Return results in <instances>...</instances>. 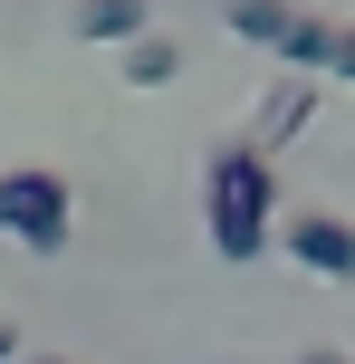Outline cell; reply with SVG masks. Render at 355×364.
Segmentation results:
<instances>
[{
    "instance_id": "obj_1",
    "label": "cell",
    "mask_w": 355,
    "mask_h": 364,
    "mask_svg": "<svg viewBox=\"0 0 355 364\" xmlns=\"http://www.w3.org/2000/svg\"><path fill=\"white\" fill-rule=\"evenodd\" d=\"M202 230L231 269H250L269 250V230H279V164L250 154V144H221L202 164Z\"/></svg>"
},
{
    "instance_id": "obj_2",
    "label": "cell",
    "mask_w": 355,
    "mask_h": 364,
    "mask_svg": "<svg viewBox=\"0 0 355 364\" xmlns=\"http://www.w3.org/2000/svg\"><path fill=\"white\" fill-rule=\"evenodd\" d=\"M68 230H77L68 173H48V164H10V173H0V240H19L29 259H58Z\"/></svg>"
},
{
    "instance_id": "obj_3",
    "label": "cell",
    "mask_w": 355,
    "mask_h": 364,
    "mask_svg": "<svg viewBox=\"0 0 355 364\" xmlns=\"http://www.w3.org/2000/svg\"><path fill=\"white\" fill-rule=\"evenodd\" d=\"M231 38L269 48L288 77H327V48H337V19L298 10V0H231Z\"/></svg>"
},
{
    "instance_id": "obj_4",
    "label": "cell",
    "mask_w": 355,
    "mask_h": 364,
    "mask_svg": "<svg viewBox=\"0 0 355 364\" xmlns=\"http://www.w3.org/2000/svg\"><path fill=\"white\" fill-rule=\"evenodd\" d=\"M269 240H279L307 278H327V288H346V278H355V220H337V211H288Z\"/></svg>"
},
{
    "instance_id": "obj_5",
    "label": "cell",
    "mask_w": 355,
    "mask_h": 364,
    "mask_svg": "<svg viewBox=\"0 0 355 364\" xmlns=\"http://www.w3.org/2000/svg\"><path fill=\"white\" fill-rule=\"evenodd\" d=\"M307 125H317V87L298 77V87H279V96L260 106V125H250V154H269V164H279V144H298Z\"/></svg>"
},
{
    "instance_id": "obj_6",
    "label": "cell",
    "mask_w": 355,
    "mask_h": 364,
    "mask_svg": "<svg viewBox=\"0 0 355 364\" xmlns=\"http://www.w3.org/2000/svg\"><path fill=\"white\" fill-rule=\"evenodd\" d=\"M68 29H77V48H125V38H144L154 19H144V0H77Z\"/></svg>"
},
{
    "instance_id": "obj_7",
    "label": "cell",
    "mask_w": 355,
    "mask_h": 364,
    "mask_svg": "<svg viewBox=\"0 0 355 364\" xmlns=\"http://www.w3.org/2000/svg\"><path fill=\"white\" fill-rule=\"evenodd\" d=\"M173 77H183V48H173L164 29L125 38V87H173Z\"/></svg>"
},
{
    "instance_id": "obj_8",
    "label": "cell",
    "mask_w": 355,
    "mask_h": 364,
    "mask_svg": "<svg viewBox=\"0 0 355 364\" xmlns=\"http://www.w3.org/2000/svg\"><path fill=\"white\" fill-rule=\"evenodd\" d=\"M327 77H346V87H355V19H337V48H327Z\"/></svg>"
},
{
    "instance_id": "obj_9",
    "label": "cell",
    "mask_w": 355,
    "mask_h": 364,
    "mask_svg": "<svg viewBox=\"0 0 355 364\" xmlns=\"http://www.w3.org/2000/svg\"><path fill=\"white\" fill-rule=\"evenodd\" d=\"M288 364H355V355H337V346H307V355H288Z\"/></svg>"
},
{
    "instance_id": "obj_10",
    "label": "cell",
    "mask_w": 355,
    "mask_h": 364,
    "mask_svg": "<svg viewBox=\"0 0 355 364\" xmlns=\"http://www.w3.org/2000/svg\"><path fill=\"white\" fill-rule=\"evenodd\" d=\"M10 355H19V326H10V316H0V364H10Z\"/></svg>"
},
{
    "instance_id": "obj_11",
    "label": "cell",
    "mask_w": 355,
    "mask_h": 364,
    "mask_svg": "<svg viewBox=\"0 0 355 364\" xmlns=\"http://www.w3.org/2000/svg\"><path fill=\"white\" fill-rule=\"evenodd\" d=\"M29 364H68V355H29Z\"/></svg>"
}]
</instances>
